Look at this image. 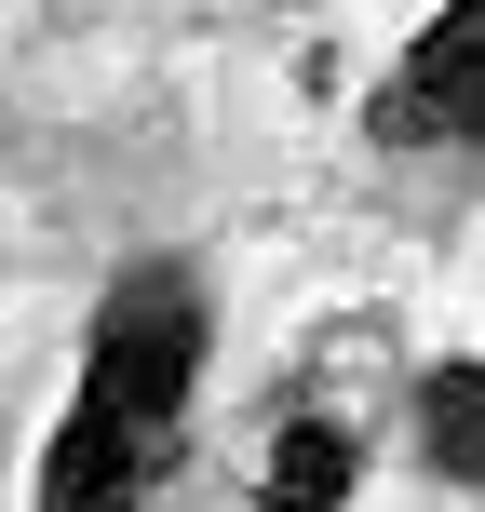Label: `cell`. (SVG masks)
Listing matches in <instances>:
<instances>
[{
	"mask_svg": "<svg viewBox=\"0 0 485 512\" xmlns=\"http://www.w3.org/2000/svg\"><path fill=\"white\" fill-rule=\"evenodd\" d=\"M203 337L216 324H203V270H189V256H135V270L95 297V337H81V405L122 418L162 472H176V445H189Z\"/></svg>",
	"mask_w": 485,
	"mask_h": 512,
	"instance_id": "obj_1",
	"label": "cell"
},
{
	"mask_svg": "<svg viewBox=\"0 0 485 512\" xmlns=\"http://www.w3.org/2000/svg\"><path fill=\"white\" fill-rule=\"evenodd\" d=\"M364 149H391V162H485V0L418 14V41L364 95Z\"/></svg>",
	"mask_w": 485,
	"mask_h": 512,
	"instance_id": "obj_2",
	"label": "cell"
},
{
	"mask_svg": "<svg viewBox=\"0 0 485 512\" xmlns=\"http://www.w3.org/2000/svg\"><path fill=\"white\" fill-rule=\"evenodd\" d=\"M149 486H162V459L122 432V418H95L68 391V418H54V445H41V499L27 512H149Z\"/></svg>",
	"mask_w": 485,
	"mask_h": 512,
	"instance_id": "obj_3",
	"label": "cell"
},
{
	"mask_svg": "<svg viewBox=\"0 0 485 512\" xmlns=\"http://www.w3.org/2000/svg\"><path fill=\"white\" fill-rule=\"evenodd\" d=\"M364 486V432L324 405H283L270 418V459H256V512H337Z\"/></svg>",
	"mask_w": 485,
	"mask_h": 512,
	"instance_id": "obj_4",
	"label": "cell"
},
{
	"mask_svg": "<svg viewBox=\"0 0 485 512\" xmlns=\"http://www.w3.org/2000/svg\"><path fill=\"white\" fill-rule=\"evenodd\" d=\"M405 432H418V472H432V486L485 499V364H472V351L418 364V391H405Z\"/></svg>",
	"mask_w": 485,
	"mask_h": 512,
	"instance_id": "obj_5",
	"label": "cell"
}]
</instances>
